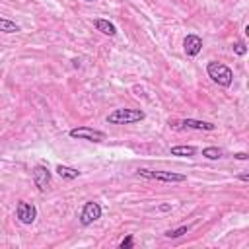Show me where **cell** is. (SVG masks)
I'll list each match as a JSON object with an SVG mask.
<instances>
[{"label": "cell", "instance_id": "ba28073f", "mask_svg": "<svg viewBox=\"0 0 249 249\" xmlns=\"http://www.w3.org/2000/svg\"><path fill=\"white\" fill-rule=\"evenodd\" d=\"M183 47H185V53L189 56H196L202 51V39L198 35H187L183 41Z\"/></svg>", "mask_w": 249, "mask_h": 249}, {"label": "cell", "instance_id": "277c9868", "mask_svg": "<svg viewBox=\"0 0 249 249\" xmlns=\"http://www.w3.org/2000/svg\"><path fill=\"white\" fill-rule=\"evenodd\" d=\"M70 136L72 138H82V140H91V142H103L107 138L103 130H95V128H89V126L72 128L70 130Z\"/></svg>", "mask_w": 249, "mask_h": 249}, {"label": "cell", "instance_id": "52a82bcc", "mask_svg": "<svg viewBox=\"0 0 249 249\" xmlns=\"http://www.w3.org/2000/svg\"><path fill=\"white\" fill-rule=\"evenodd\" d=\"M33 179H35V185L39 187V191H47V185L51 183V171L45 165H37L33 169Z\"/></svg>", "mask_w": 249, "mask_h": 249}, {"label": "cell", "instance_id": "30bf717a", "mask_svg": "<svg viewBox=\"0 0 249 249\" xmlns=\"http://www.w3.org/2000/svg\"><path fill=\"white\" fill-rule=\"evenodd\" d=\"M95 27H97V31H101L105 35H115L117 33L115 25L111 21H107V19H95Z\"/></svg>", "mask_w": 249, "mask_h": 249}, {"label": "cell", "instance_id": "9c48e42d", "mask_svg": "<svg viewBox=\"0 0 249 249\" xmlns=\"http://www.w3.org/2000/svg\"><path fill=\"white\" fill-rule=\"evenodd\" d=\"M185 128H195V130H214L216 124L212 123H204V121H195V119H185L181 123Z\"/></svg>", "mask_w": 249, "mask_h": 249}, {"label": "cell", "instance_id": "6da1fadb", "mask_svg": "<svg viewBox=\"0 0 249 249\" xmlns=\"http://www.w3.org/2000/svg\"><path fill=\"white\" fill-rule=\"evenodd\" d=\"M208 76L216 82V84H220V86H230L231 84V80H233V72H231V68L230 66H226L224 62H216V60H212V62H208Z\"/></svg>", "mask_w": 249, "mask_h": 249}, {"label": "cell", "instance_id": "8fae6325", "mask_svg": "<svg viewBox=\"0 0 249 249\" xmlns=\"http://www.w3.org/2000/svg\"><path fill=\"white\" fill-rule=\"evenodd\" d=\"M56 173H58L60 177H64V179H76V177L80 175L78 169H74V167H66V165H58V167H56Z\"/></svg>", "mask_w": 249, "mask_h": 249}, {"label": "cell", "instance_id": "5bb4252c", "mask_svg": "<svg viewBox=\"0 0 249 249\" xmlns=\"http://www.w3.org/2000/svg\"><path fill=\"white\" fill-rule=\"evenodd\" d=\"M202 156L208 158V160H218V158H222V150L216 148V146H208V148L202 150Z\"/></svg>", "mask_w": 249, "mask_h": 249}, {"label": "cell", "instance_id": "5b68a950", "mask_svg": "<svg viewBox=\"0 0 249 249\" xmlns=\"http://www.w3.org/2000/svg\"><path fill=\"white\" fill-rule=\"evenodd\" d=\"M97 218H101V206L97 202H86L84 208H82V214H80V222L82 226H89L93 224Z\"/></svg>", "mask_w": 249, "mask_h": 249}, {"label": "cell", "instance_id": "8992f818", "mask_svg": "<svg viewBox=\"0 0 249 249\" xmlns=\"http://www.w3.org/2000/svg\"><path fill=\"white\" fill-rule=\"evenodd\" d=\"M35 216H37V210L33 204L25 202V200H19L18 202V218L21 224H33L35 222Z\"/></svg>", "mask_w": 249, "mask_h": 249}, {"label": "cell", "instance_id": "2e32d148", "mask_svg": "<svg viewBox=\"0 0 249 249\" xmlns=\"http://www.w3.org/2000/svg\"><path fill=\"white\" fill-rule=\"evenodd\" d=\"M233 51H235L237 54H245V53H247V49H245L243 43H235V45H233Z\"/></svg>", "mask_w": 249, "mask_h": 249}, {"label": "cell", "instance_id": "9a60e30c", "mask_svg": "<svg viewBox=\"0 0 249 249\" xmlns=\"http://www.w3.org/2000/svg\"><path fill=\"white\" fill-rule=\"evenodd\" d=\"M187 230H189L187 226H181L179 230H173V231H165V235H167V237H179V235L187 233Z\"/></svg>", "mask_w": 249, "mask_h": 249}, {"label": "cell", "instance_id": "ac0fdd59", "mask_svg": "<svg viewBox=\"0 0 249 249\" xmlns=\"http://www.w3.org/2000/svg\"><path fill=\"white\" fill-rule=\"evenodd\" d=\"M235 158L237 160H247V154L245 152H239V154H235Z\"/></svg>", "mask_w": 249, "mask_h": 249}, {"label": "cell", "instance_id": "7a4b0ae2", "mask_svg": "<svg viewBox=\"0 0 249 249\" xmlns=\"http://www.w3.org/2000/svg\"><path fill=\"white\" fill-rule=\"evenodd\" d=\"M144 119V111L140 109H115L111 115H107L109 124H126V123H136Z\"/></svg>", "mask_w": 249, "mask_h": 249}, {"label": "cell", "instance_id": "7c38bea8", "mask_svg": "<svg viewBox=\"0 0 249 249\" xmlns=\"http://www.w3.org/2000/svg\"><path fill=\"white\" fill-rule=\"evenodd\" d=\"M196 148L193 146H173L171 148V156H195Z\"/></svg>", "mask_w": 249, "mask_h": 249}, {"label": "cell", "instance_id": "e0dca14e", "mask_svg": "<svg viewBox=\"0 0 249 249\" xmlns=\"http://www.w3.org/2000/svg\"><path fill=\"white\" fill-rule=\"evenodd\" d=\"M132 245V235H128V237H124L123 241H121V249H126V247H130Z\"/></svg>", "mask_w": 249, "mask_h": 249}, {"label": "cell", "instance_id": "d6986e66", "mask_svg": "<svg viewBox=\"0 0 249 249\" xmlns=\"http://www.w3.org/2000/svg\"><path fill=\"white\" fill-rule=\"evenodd\" d=\"M88 2H95V0H88Z\"/></svg>", "mask_w": 249, "mask_h": 249}, {"label": "cell", "instance_id": "3957f363", "mask_svg": "<svg viewBox=\"0 0 249 249\" xmlns=\"http://www.w3.org/2000/svg\"><path fill=\"white\" fill-rule=\"evenodd\" d=\"M138 175L148 177V179H158V181H165V183H181L187 177L181 173H171V171H150V169H138Z\"/></svg>", "mask_w": 249, "mask_h": 249}, {"label": "cell", "instance_id": "4fadbf2b", "mask_svg": "<svg viewBox=\"0 0 249 249\" xmlns=\"http://www.w3.org/2000/svg\"><path fill=\"white\" fill-rule=\"evenodd\" d=\"M0 31H4V33H16V31H19V25L14 23V21H10V19H6V18H0Z\"/></svg>", "mask_w": 249, "mask_h": 249}]
</instances>
